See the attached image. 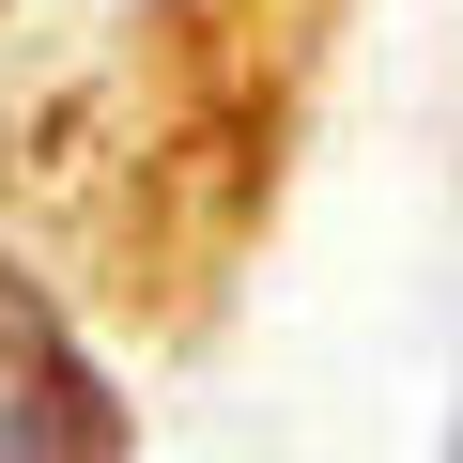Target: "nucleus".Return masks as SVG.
<instances>
[{
	"mask_svg": "<svg viewBox=\"0 0 463 463\" xmlns=\"http://www.w3.org/2000/svg\"><path fill=\"white\" fill-rule=\"evenodd\" d=\"M109 448H124V417H109L78 325L0 263V463H109Z\"/></svg>",
	"mask_w": 463,
	"mask_h": 463,
	"instance_id": "f257e3e1",
	"label": "nucleus"
},
{
	"mask_svg": "<svg viewBox=\"0 0 463 463\" xmlns=\"http://www.w3.org/2000/svg\"><path fill=\"white\" fill-rule=\"evenodd\" d=\"M448 463H463V448H448Z\"/></svg>",
	"mask_w": 463,
	"mask_h": 463,
	"instance_id": "f03ea898",
	"label": "nucleus"
}]
</instances>
